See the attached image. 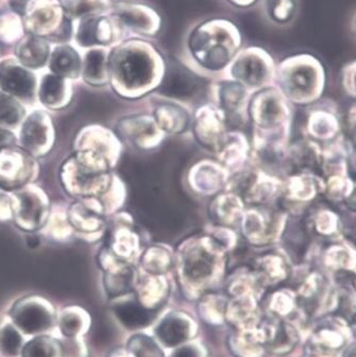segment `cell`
<instances>
[{"instance_id": "obj_17", "label": "cell", "mask_w": 356, "mask_h": 357, "mask_svg": "<svg viewBox=\"0 0 356 357\" xmlns=\"http://www.w3.org/2000/svg\"><path fill=\"white\" fill-rule=\"evenodd\" d=\"M22 332L13 324L0 326V355L3 357H22L24 348Z\"/></svg>"}, {"instance_id": "obj_29", "label": "cell", "mask_w": 356, "mask_h": 357, "mask_svg": "<svg viewBox=\"0 0 356 357\" xmlns=\"http://www.w3.org/2000/svg\"><path fill=\"white\" fill-rule=\"evenodd\" d=\"M343 83L348 91L356 94V61L348 64L343 70Z\"/></svg>"}, {"instance_id": "obj_27", "label": "cell", "mask_w": 356, "mask_h": 357, "mask_svg": "<svg viewBox=\"0 0 356 357\" xmlns=\"http://www.w3.org/2000/svg\"><path fill=\"white\" fill-rule=\"evenodd\" d=\"M186 271L189 277L193 279L207 277L211 273V264H209V259L203 255H201V257H197L196 259L188 261Z\"/></svg>"}, {"instance_id": "obj_3", "label": "cell", "mask_w": 356, "mask_h": 357, "mask_svg": "<svg viewBox=\"0 0 356 357\" xmlns=\"http://www.w3.org/2000/svg\"><path fill=\"white\" fill-rule=\"evenodd\" d=\"M283 84L292 96L307 98L318 94L325 82L322 65L315 56L299 54L285 60L281 68Z\"/></svg>"}, {"instance_id": "obj_2", "label": "cell", "mask_w": 356, "mask_h": 357, "mask_svg": "<svg viewBox=\"0 0 356 357\" xmlns=\"http://www.w3.org/2000/svg\"><path fill=\"white\" fill-rule=\"evenodd\" d=\"M110 70L128 89L147 86L156 75V52L142 42L125 43L112 52Z\"/></svg>"}, {"instance_id": "obj_8", "label": "cell", "mask_w": 356, "mask_h": 357, "mask_svg": "<svg viewBox=\"0 0 356 357\" xmlns=\"http://www.w3.org/2000/svg\"><path fill=\"white\" fill-rule=\"evenodd\" d=\"M52 141V123L43 112H34L22 125L20 143L32 155H43L50 149Z\"/></svg>"}, {"instance_id": "obj_24", "label": "cell", "mask_w": 356, "mask_h": 357, "mask_svg": "<svg viewBox=\"0 0 356 357\" xmlns=\"http://www.w3.org/2000/svg\"><path fill=\"white\" fill-rule=\"evenodd\" d=\"M99 16L83 17L77 30L76 40L83 47H89L97 43V25Z\"/></svg>"}, {"instance_id": "obj_37", "label": "cell", "mask_w": 356, "mask_h": 357, "mask_svg": "<svg viewBox=\"0 0 356 357\" xmlns=\"http://www.w3.org/2000/svg\"><path fill=\"white\" fill-rule=\"evenodd\" d=\"M353 29H354V32H355V34H356V15H355V17H354Z\"/></svg>"}, {"instance_id": "obj_35", "label": "cell", "mask_w": 356, "mask_h": 357, "mask_svg": "<svg viewBox=\"0 0 356 357\" xmlns=\"http://www.w3.org/2000/svg\"><path fill=\"white\" fill-rule=\"evenodd\" d=\"M231 1L237 6H249L253 3L255 0H231Z\"/></svg>"}, {"instance_id": "obj_20", "label": "cell", "mask_w": 356, "mask_h": 357, "mask_svg": "<svg viewBox=\"0 0 356 357\" xmlns=\"http://www.w3.org/2000/svg\"><path fill=\"white\" fill-rule=\"evenodd\" d=\"M105 54L101 50H89L83 63V77L87 82L99 84L105 79Z\"/></svg>"}, {"instance_id": "obj_4", "label": "cell", "mask_w": 356, "mask_h": 357, "mask_svg": "<svg viewBox=\"0 0 356 357\" xmlns=\"http://www.w3.org/2000/svg\"><path fill=\"white\" fill-rule=\"evenodd\" d=\"M10 318L22 334L34 337L48 332L56 320L52 304L38 296L22 298L16 302L10 312Z\"/></svg>"}, {"instance_id": "obj_9", "label": "cell", "mask_w": 356, "mask_h": 357, "mask_svg": "<svg viewBox=\"0 0 356 357\" xmlns=\"http://www.w3.org/2000/svg\"><path fill=\"white\" fill-rule=\"evenodd\" d=\"M232 73L246 84L260 86L269 78L272 61L263 50H249L236 60Z\"/></svg>"}, {"instance_id": "obj_36", "label": "cell", "mask_w": 356, "mask_h": 357, "mask_svg": "<svg viewBox=\"0 0 356 357\" xmlns=\"http://www.w3.org/2000/svg\"><path fill=\"white\" fill-rule=\"evenodd\" d=\"M349 328L352 334H354V336L356 337V314L355 315H353V317H352L351 324H350Z\"/></svg>"}, {"instance_id": "obj_14", "label": "cell", "mask_w": 356, "mask_h": 357, "mask_svg": "<svg viewBox=\"0 0 356 357\" xmlns=\"http://www.w3.org/2000/svg\"><path fill=\"white\" fill-rule=\"evenodd\" d=\"M48 54L50 47L47 43L36 36L24 40L17 50V56L20 62L29 68L42 67L46 63Z\"/></svg>"}, {"instance_id": "obj_15", "label": "cell", "mask_w": 356, "mask_h": 357, "mask_svg": "<svg viewBox=\"0 0 356 357\" xmlns=\"http://www.w3.org/2000/svg\"><path fill=\"white\" fill-rule=\"evenodd\" d=\"M66 83L64 78L57 75H46L40 86V99L50 107H57L64 101L66 96Z\"/></svg>"}, {"instance_id": "obj_23", "label": "cell", "mask_w": 356, "mask_h": 357, "mask_svg": "<svg viewBox=\"0 0 356 357\" xmlns=\"http://www.w3.org/2000/svg\"><path fill=\"white\" fill-rule=\"evenodd\" d=\"M266 9L268 15L278 24H288L294 20L298 12L297 0H267Z\"/></svg>"}, {"instance_id": "obj_25", "label": "cell", "mask_w": 356, "mask_h": 357, "mask_svg": "<svg viewBox=\"0 0 356 357\" xmlns=\"http://www.w3.org/2000/svg\"><path fill=\"white\" fill-rule=\"evenodd\" d=\"M59 328L66 338H75L83 328V319L74 310H64L59 318Z\"/></svg>"}, {"instance_id": "obj_28", "label": "cell", "mask_w": 356, "mask_h": 357, "mask_svg": "<svg viewBox=\"0 0 356 357\" xmlns=\"http://www.w3.org/2000/svg\"><path fill=\"white\" fill-rule=\"evenodd\" d=\"M244 96L243 87L236 83H225L221 87V99H223L225 105H229L230 107H235Z\"/></svg>"}, {"instance_id": "obj_10", "label": "cell", "mask_w": 356, "mask_h": 357, "mask_svg": "<svg viewBox=\"0 0 356 357\" xmlns=\"http://www.w3.org/2000/svg\"><path fill=\"white\" fill-rule=\"evenodd\" d=\"M114 16L121 26L138 33L152 36L160 29L161 22L158 14L145 6L116 3Z\"/></svg>"}, {"instance_id": "obj_33", "label": "cell", "mask_w": 356, "mask_h": 357, "mask_svg": "<svg viewBox=\"0 0 356 357\" xmlns=\"http://www.w3.org/2000/svg\"><path fill=\"white\" fill-rule=\"evenodd\" d=\"M172 357H198L196 351L191 347H184L177 351Z\"/></svg>"}, {"instance_id": "obj_30", "label": "cell", "mask_w": 356, "mask_h": 357, "mask_svg": "<svg viewBox=\"0 0 356 357\" xmlns=\"http://www.w3.org/2000/svg\"><path fill=\"white\" fill-rule=\"evenodd\" d=\"M13 217L12 199L0 195V221H6Z\"/></svg>"}, {"instance_id": "obj_5", "label": "cell", "mask_w": 356, "mask_h": 357, "mask_svg": "<svg viewBox=\"0 0 356 357\" xmlns=\"http://www.w3.org/2000/svg\"><path fill=\"white\" fill-rule=\"evenodd\" d=\"M350 328L337 318H322L307 344L309 357H337L348 344Z\"/></svg>"}, {"instance_id": "obj_31", "label": "cell", "mask_w": 356, "mask_h": 357, "mask_svg": "<svg viewBox=\"0 0 356 357\" xmlns=\"http://www.w3.org/2000/svg\"><path fill=\"white\" fill-rule=\"evenodd\" d=\"M15 143V137L11 132L8 130L0 128V151L3 148L9 147V146H13Z\"/></svg>"}, {"instance_id": "obj_6", "label": "cell", "mask_w": 356, "mask_h": 357, "mask_svg": "<svg viewBox=\"0 0 356 357\" xmlns=\"http://www.w3.org/2000/svg\"><path fill=\"white\" fill-rule=\"evenodd\" d=\"M13 217L22 230L36 231L42 228L48 216V204L40 190L26 188L12 199Z\"/></svg>"}, {"instance_id": "obj_32", "label": "cell", "mask_w": 356, "mask_h": 357, "mask_svg": "<svg viewBox=\"0 0 356 357\" xmlns=\"http://www.w3.org/2000/svg\"><path fill=\"white\" fill-rule=\"evenodd\" d=\"M30 0H10V5L18 13H25L26 6Z\"/></svg>"}, {"instance_id": "obj_21", "label": "cell", "mask_w": 356, "mask_h": 357, "mask_svg": "<svg viewBox=\"0 0 356 357\" xmlns=\"http://www.w3.org/2000/svg\"><path fill=\"white\" fill-rule=\"evenodd\" d=\"M110 3V0H68L66 10L74 17H89L109 9Z\"/></svg>"}, {"instance_id": "obj_11", "label": "cell", "mask_w": 356, "mask_h": 357, "mask_svg": "<svg viewBox=\"0 0 356 357\" xmlns=\"http://www.w3.org/2000/svg\"><path fill=\"white\" fill-rule=\"evenodd\" d=\"M200 87V80L191 70L180 63L172 62L165 73L160 91L162 94L175 98H189L194 96Z\"/></svg>"}, {"instance_id": "obj_16", "label": "cell", "mask_w": 356, "mask_h": 357, "mask_svg": "<svg viewBox=\"0 0 356 357\" xmlns=\"http://www.w3.org/2000/svg\"><path fill=\"white\" fill-rule=\"evenodd\" d=\"M22 357H62V348L52 338L46 335H40L25 342Z\"/></svg>"}, {"instance_id": "obj_34", "label": "cell", "mask_w": 356, "mask_h": 357, "mask_svg": "<svg viewBox=\"0 0 356 357\" xmlns=\"http://www.w3.org/2000/svg\"><path fill=\"white\" fill-rule=\"evenodd\" d=\"M341 357H356V344L346 349Z\"/></svg>"}, {"instance_id": "obj_22", "label": "cell", "mask_w": 356, "mask_h": 357, "mask_svg": "<svg viewBox=\"0 0 356 357\" xmlns=\"http://www.w3.org/2000/svg\"><path fill=\"white\" fill-rule=\"evenodd\" d=\"M25 115L22 105L9 94L0 93V125L14 127Z\"/></svg>"}, {"instance_id": "obj_13", "label": "cell", "mask_w": 356, "mask_h": 357, "mask_svg": "<svg viewBox=\"0 0 356 357\" xmlns=\"http://www.w3.org/2000/svg\"><path fill=\"white\" fill-rule=\"evenodd\" d=\"M50 70L62 78H76L81 70V61L74 48L60 46L52 52Z\"/></svg>"}, {"instance_id": "obj_19", "label": "cell", "mask_w": 356, "mask_h": 357, "mask_svg": "<svg viewBox=\"0 0 356 357\" xmlns=\"http://www.w3.org/2000/svg\"><path fill=\"white\" fill-rule=\"evenodd\" d=\"M158 338L164 342L166 346H177L184 342L188 335L187 324L178 318H168L158 326Z\"/></svg>"}, {"instance_id": "obj_7", "label": "cell", "mask_w": 356, "mask_h": 357, "mask_svg": "<svg viewBox=\"0 0 356 357\" xmlns=\"http://www.w3.org/2000/svg\"><path fill=\"white\" fill-rule=\"evenodd\" d=\"M26 150L13 146L0 151V186L17 190L25 185L34 174V160Z\"/></svg>"}, {"instance_id": "obj_12", "label": "cell", "mask_w": 356, "mask_h": 357, "mask_svg": "<svg viewBox=\"0 0 356 357\" xmlns=\"http://www.w3.org/2000/svg\"><path fill=\"white\" fill-rule=\"evenodd\" d=\"M0 89L11 96L32 100L36 92V78L29 70L13 63L0 65Z\"/></svg>"}, {"instance_id": "obj_18", "label": "cell", "mask_w": 356, "mask_h": 357, "mask_svg": "<svg viewBox=\"0 0 356 357\" xmlns=\"http://www.w3.org/2000/svg\"><path fill=\"white\" fill-rule=\"evenodd\" d=\"M118 319L128 328H138L147 326L152 319L149 310L136 303H126L118 305L116 308Z\"/></svg>"}, {"instance_id": "obj_1", "label": "cell", "mask_w": 356, "mask_h": 357, "mask_svg": "<svg viewBox=\"0 0 356 357\" xmlns=\"http://www.w3.org/2000/svg\"><path fill=\"white\" fill-rule=\"evenodd\" d=\"M239 32L225 20H211L199 26L189 38V50L203 66L221 70L239 48Z\"/></svg>"}, {"instance_id": "obj_26", "label": "cell", "mask_w": 356, "mask_h": 357, "mask_svg": "<svg viewBox=\"0 0 356 357\" xmlns=\"http://www.w3.org/2000/svg\"><path fill=\"white\" fill-rule=\"evenodd\" d=\"M130 347L138 357H158L161 355L160 351L154 346V342L146 337L138 336L133 338Z\"/></svg>"}]
</instances>
